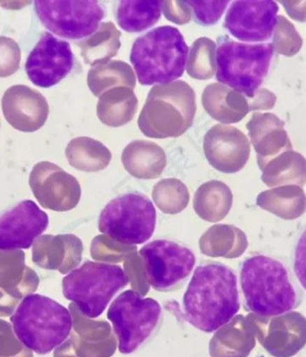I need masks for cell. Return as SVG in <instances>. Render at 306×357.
<instances>
[{"mask_svg": "<svg viewBox=\"0 0 306 357\" xmlns=\"http://www.w3.org/2000/svg\"><path fill=\"white\" fill-rule=\"evenodd\" d=\"M183 309L187 323L203 333L228 324L240 309L234 271L221 263L197 267L184 292Z\"/></svg>", "mask_w": 306, "mask_h": 357, "instance_id": "1", "label": "cell"}, {"mask_svg": "<svg viewBox=\"0 0 306 357\" xmlns=\"http://www.w3.org/2000/svg\"><path fill=\"white\" fill-rule=\"evenodd\" d=\"M240 285L245 307L259 317L285 314L300 304L288 269L263 255L247 257L241 264Z\"/></svg>", "mask_w": 306, "mask_h": 357, "instance_id": "2", "label": "cell"}, {"mask_svg": "<svg viewBox=\"0 0 306 357\" xmlns=\"http://www.w3.org/2000/svg\"><path fill=\"white\" fill-rule=\"evenodd\" d=\"M10 321L18 340L38 355H47L61 346L73 328L68 309L40 294L25 296Z\"/></svg>", "mask_w": 306, "mask_h": 357, "instance_id": "3", "label": "cell"}, {"mask_svg": "<svg viewBox=\"0 0 306 357\" xmlns=\"http://www.w3.org/2000/svg\"><path fill=\"white\" fill-rule=\"evenodd\" d=\"M188 49L173 26H161L137 38L130 60L142 85L165 84L183 76Z\"/></svg>", "mask_w": 306, "mask_h": 357, "instance_id": "4", "label": "cell"}, {"mask_svg": "<svg viewBox=\"0 0 306 357\" xmlns=\"http://www.w3.org/2000/svg\"><path fill=\"white\" fill-rule=\"evenodd\" d=\"M196 113V93L186 82L156 85L140 114L139 129L149 138H177L192 126Z\"/></svg>", "mask_w": 306, "mask_h": 357, "instance_id": "5", "label": "cell"}, {"mask_svg": "<svg viewBox=\"0 0 306 357\" xmlns=\"http://www.w3.org/2000/svg\"><path fill=\"white\" fill-rule=\"evenodd\" d=\"M129 283V275L117 264L87 261L63 279V295L85 317L95 319Z\"/></svg>", "mask_w": 306, "mask_h": 357, "instance_id": "6", "label": "cell"}, {"mask_svg": "<svg viewBox=\"0 0 306 357\" xmlns=\"http://www.w3.org/2000/svg\"><path fill=\"white\" fill-rule=\"evenodd\" d=\"M273 52L272 44L223 40L217 50V79L247 98H253L269 73Z\"/></svg>", "mask_w": 306, "mask_h": 357, "instance_id": "7", "label": "cell"}, {"mask_svg": "<svg viewBox=\"0 0 306 357\" xmlns=\"http://www.w3.org/2000/svg\"><path fill=\"white\" fill-rule=\"evenodd\" d=\"M162 309L155 299L143 298L132 289L115 298L108 311L123 355L138 351L158 330Z\"/></svg>", "mask_w": 306, "mask_h": 357, "instance_id": "8", "label": "cell"}, {"mask_svg": "<svg viewBox=\"0 0 306 357\" xmlns=\"http://www.w3.org/2000/svg\"><path fill=\"white\" fill-rule=\"evenodd\" d=\"M157 213L149 197L127 193L116 197L102 209L99 231L125 245L145 244L155 231Z\"/></svg>", "mask_w": 306, "mask_h": 357, "instance_id": "9", "label": "cell"}, {"mask_svg": "<svg viewBox=\"0 0 306 357\" xmlns=\"http://www.w3.org/2000/svg\"><path fill=\"white\" fill-rule=\"evenodd\" d=\"M146 279L157 291L178 288L196 266L194 252L186 245L168 240H156L140 250Z\"/></svg>", "mask_w": 306, "mask_h": 357, "instance_id": "10", "label": "cell"}, {"mask_svg": "<svg viewBox=\"0 0 306 357\" xmlns=\"http://www.w3.org/2000/svg\"><path fill=\"white\" fill-rule=\"evenodd\" d=\"M35 11L47 29L65 39L91 36L99 28L105 12L97 1L37 0Z\"/></svg>", "mask_w": 306, "mask_h": 357, "instance_id": "11", "label": "cell"}, {"mask_svg": "<svg viewBox=\"0 0 306 357\" xmlns=\"http://www.w3.org/2000/svg\"><path fill=\"white\" fill-rule=\"evenodd\" d=\"M74 66L70 44L44 33L28 56L25 70L29 79L41 88H50L61 82Z\"/></svg>", "mask_w": 306, "mask_h": 357, "instance_id": "12", "label": "cell"}, {"mask_svg": "<svg viewBox=\"0 0 306 357\" xmlns=\"http://www.w3.org/2000/svg\"><path fill=\"white\" fill-rule=\"evenodd\" d=\"M264 349L276 357H290L305 346L306 318L290 311L274 317L251 314Z\"/></svg>", "mask_w": 306, "mask_h": 357, "instance_id": "13", "label": "cell"}, {"mask_svg": "<svg viewBox=\"0 0 306 357\" xmlns=\"http://www.w3.org/2000/svg\"><path fill=\"white\" fill-rule=\"evenodd\" d=\"M276 2L234 1L226 15L224 27L235 39L245 43H264L272 38L278 18Z\"/></svg>", "mask_w": 306, "mask_h": 357, "instance_id": "14", "label": "cell"}, {"mask_svg": "<svg viewBox=\"0 0 306 357\" xmlns=\"http://www.w3.org/2000/svg\"><path fill=\"white\" fill-rule=\"evenodd\" d=\"M49 222V216L33 200L0 213V250H28Z\"/></svg>", "mask_w": 306, "mask_h": 357, "instance_id": "15", "label": "cell"}, {"mask_svg": "<svg viewBox=\"0 0 306 357\" xmlns=\"http://www.w3.org/2000/svg\"><path fill=\"white\" fill-rule=\"evenodd\" d=\"M29 184L38 202L46 209L65 211L75 206L79 199L78 181L53 162L35 165Z\"/></svg>", "mask_w": 306, "mask_h": 357, "instance_id": "16", "label": "cell"}, {"mask_svg": "<svg viewBox=\"0 0 306 357\" xmlns=\"http://www.w3.org/2000/svg\"><path fill=\"white\" fill-rule=\"evenodd\" d=\"M40 279L25 266L20 250H0V317H11L25 298L36 291Z\"/></svg>", "mask_w": 306, "mask_h": 357, "instance_id": "17", "label": "cell"}, {"mask_svg": "<svg viewBox=\"0 0 306 357\" xmlns=\"http://www.w3.org/2000/svg\"><path fill=\"white\" fill-rule=\"evenodd\" d=\"M203 151L216 170L235 174L249 160L251 148L247 137L235 127L216 124L204 137Z\"/></svg>", "mask_w": 306, "mask_h": 357, "instance_id": "18", "label": "cell"}, {"mask_svg": "<svg viewBox=\"0 0 306 357\" xmlns=\"http://www.w3.org/2000/svg\"><path fill=\"white\" fill-rule=\"evenodd\" d=\"M2 111L13 128L34 132L45 124L50 107L45 97L36 89L15 85L3 96Z\"/></svg>", "mask_w": 306, "mask_h": 357, "instance_id": "19", "label": "cell"}, {"mask_svg": "<svg viewBox=\"0 0 306 357\" xmlns=\"http://www.w3.org/2000/svg\"><path fill=\"white\" fill-rule=\"evenodd\" d=\"M247 127L260 169L270 159L293 149L285 123L274 114L254 113Z\"/></svg>", "mask_w": 306, "mask_h": 357, "instance_id": "20", "label": "cell"}, {"mask_svg": "<svg viewBox=\"0 0 306 357\" xmlns=\"http://www.w3.org/2000/svg\"><path fill=\"white\" fill-rule=\"evenodd\" d=\"M204 109L222 123H237L247 116L250 98L221 84L207 86L202 96Z\"/></svg>", "mask_w": 306, "mask_h": 357, "instance_id": "21", "label": "cell"}, {"mask_svg": "<svg viewBox=\"0 0 306 357\" xmlns=\"http://www.w3.org/2000/svg\"><path fill=\"white\" fill-rule=\"evenodd\" d=\"M121 159L130 174L141 178L159 176L167 165V155L163 149L147 140L129 143L124 149Z\"/></svg>", "mask_w": 306, "mask_h": 357, "instance_id": "22", "label": "cell"}, {"mask_svg": "<svg viewBox=\"0 0 306 357\" xmlns=\"http://www.w3.org/2000/svg\"><path fill=\"white\" fill-rule=\"evenodd\" d=\"M261 170V181L270 188L306 184V159L293 149L270 159Z\"/></svg>", "mask_w": 306, "mask_h": 357, "instance_id": "23", "label": "cell"}, {"mask_svg": "<svg viewBox=\"0 0 306 357\" xmlns=\"http://www.w3.org/2000/svg\"><path fill=\"white\" fill-rule=\"evenodd\" d=\"M257 205L278 218L296 220L306 212V195L298 185H286L263 191L257 197Z\"/></svg>", "mask_w": 306, "mask_h": 357, "instance_id": "24", "label": "cell"}, {"mask_svg": "<svg viewBox=\"0 0 306 357\" xmlns=\"http://www.w3.org/2000/svg\"><path fill=\"white\" fill-rule=\"evenodd\" d=\"M138 100L133 89L125 87L111 89L100 97L97 105L99 119L105 126L120 127L135 118Z\"/></svg>", "mask_w": 306, "mask_h": 357, "instance_id": "25", "label": "cell"}, {"mask_svg": "<svg viewBox=\"0 0 306 357\" xmlns=\"http://www.w3.org/2000/svg\"><path fill=\"white\" fill-rule=\"evenodd\" d=\"M120 37L113 22H102L94 34L78 43L85 62L92 66L110 62L119 53Z\"/></svg>", "mask_w": 306, "mask_h": 357, "instance_id": "26", "label": "cell"}, {"mask_svg": "<svg viewBox=\"0 0 306 357\" xmlns=\"http://www.w3.org/2000/svg\"><path fill=\"white\" fill-rule=\"evenodd\" d=\"M87 84L95 97H101L111 89H135L136 78L129 63L115 60L92 66L88 73Z\"/></svg>", "mask_w": 306, "mask_h": 357, "instance_id": "27", "label": "cell"}, {"mask_svg": "<svg viewBox=\"0 0 306 357\" xmlns=\"http://www.w3.org/2000/svg\"><path fill=\"white\" fill-rule=\"evenodd\" d=\"M66 156L73 167L85 172L101 171L112 159V154L103 143L88 137L72 139L66 146Z\"/></svg>", "mask_w": 306, "mask_h": 357, "instance_id": "28", "label": "cell"}, {"mask_svg": "<svg viewBox=\"0 0 306 357\" xmlns=\"http://www.w3.org/2000/svg\"><path fill=\"white\" fill-rule=\"evenodd\" d=\"M161 17V2L157 0L120 1L117 11L119 25L127 33H140L157 24Z\"/></svg>", "mask_w": 306, "mask_h": 357, "instance_id": "29", "label": "cell"}, {"mask_svg": "<svg viewBox=\"0 0 306 357\" xmlns=\"http://www.w3.org/2000/svg\"><path fill=\"white\" fill-rule=\"evenodd\" d=\"M216 44L208 38H200L191 47L187 65L188 75L196 79H209L216 72Z\"/></svg>", "mask_w": 306, "mask_h": 357, "instance_id": "30", "label": "cell"}, {"mask_svg": "<svg viewBox=\"0 0 306 357\" xmlns=\"http://www.w3.org/2000/svg\"><path fill=\"white\" fill-rule=\"evenodd\" d=\"M303 43L304 41L295 25L283 15H278L273 31V50L279 55L291 57L302 50Z\"/></svg>", "mask_w": 306, "mask_h": 357, "instance_id": "31", "label": "cell"}, {"mask_svg": "<svg viewBox=\"0 0 306 357\" xmlns=\"http://www.w3.org/2000/svg\"><path fill=\"white\" fill-rule=\"evenodd\" d=\"M21 62V50L17 41L0 36V78L8 77L17 72Z\"/></svg>", "mask_w": 306, "mask_h": 357, "instance_id": "32", "label": "cell"}, {"mask_svg": "<svg viewBox=\"0 0 306 357\" xmlns=\"http://www.w3.org/2000/svg\"><path fill=\"white\" fill-rule=\"evenodd\" d=\"M193 9L196 21L203 26L217 24L227 8L229 1H187Z\"/></svg>", "mask_w": 306, "mask_h": 357, "instance_id": "33", "label": "cell"}, {"mask_svg": "<svg viewBox=\"0 0 306 357\" xmlns=\"http://www.w3.org/2000/svg\"><path fill=\"white\" fill-rule=\"evenodd\" d=\"M161 8L165 17L178 25L186 24L192 18V12L187 1H163Z\"/></svg>", "mask_w": 306, "mask_h": 357, "instance_id": "34", "label": "cell"}, {"mask_svg": "<svg viewBox=\"0 0 306 357\" xmlns=\"http://www.w3.org/2000/svg\"><path fill=\"white\" fill-rule=\"evenodd\" d=\"M294 271L298 282L306 290V229L296 242L294 254Z\"/></svg>", "mask_w": 306, "mask_h": 357, "instance_id": "35", "label": "cell"}, {"mask_svg": "<svg viewBox=\"0 0 306 357\" xmlns=\"http://www.w3.org/2000/svg\"><path fill=\"white\" fill-rule=\"evenodd\" d=\"M276 95L266 89H258L253 98H250V110H270L275 107Z\"/></svg>", "mask_w": 306, "mask_h": 357, "instance_id": "36", "label": "cell"}, {"mask_svg": "<svg viewBox=\"0 0 306 357\" xmlns=\"http://www.w3.org/2000/svg\"><path fill=\"white\" fill-rule=\"evenodd\" d=\"M288 13L289 17L300 22H306V1L279 2Z\"/></svg>", "mask_w": 306, "mask_h": 357, "instance_id": "37", "label": "cell"}, {"mask_svg": "<svg viewBox=\"0 0 306 357\" xmlns=\"http://www.w3.org/2000/svg\"><path fill=\"white\" fill-rule=\"evenodd\" d=\"M259 357H263V356H259Z\"/></svg>", "mask_w": 306, "mask_h": 357, "instance_id": "38", "label": "cell"}]
</instances>
